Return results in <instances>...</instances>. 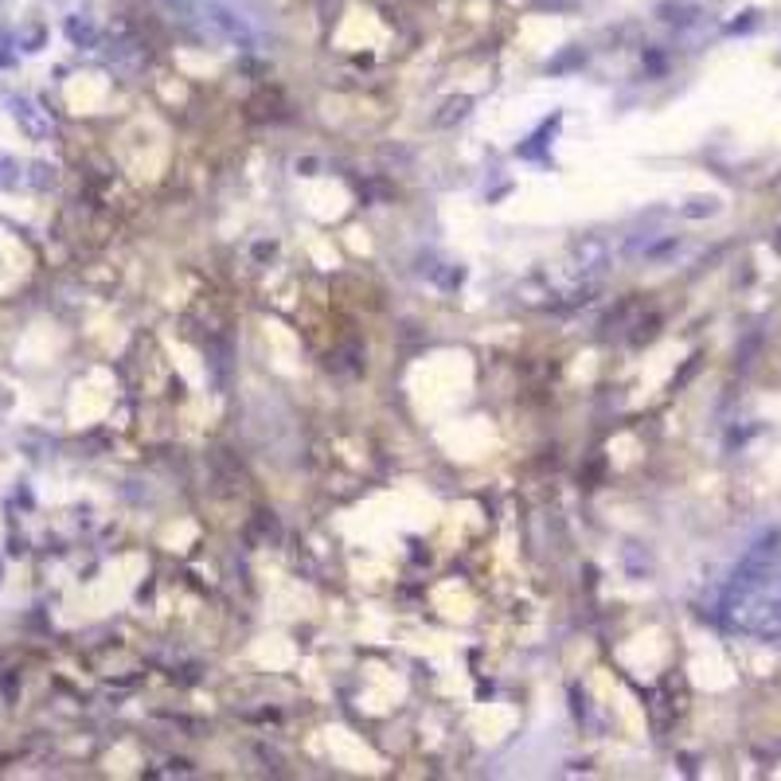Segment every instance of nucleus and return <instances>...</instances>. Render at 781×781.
<instances>
[{
	"label": "nucleus",
	"instance_id": "1",
	"mask_svg": "<svg viewBox=\"0 0 781 781\" xmlns=\"http://www.w3.org/2000/svg\"><path fill=\"white\" fill-rule=\"evenodd\" d=\"M719 617L747 637H781V551L766 536L747 551L723 590Z\"/></svg>",
	"mask_w": 781,
	"mask_h": 781
},
{
	"label": "nucleus",
	"instance_id": "2",
	"mask_svg": "<svg viewBox=\"0 0 781 781\" xmlns=\"http://www.w3.org/2000/svg\"><path fill=\"white\" fill-rule=\"evenodd\" d=\"M200 16H203V24L220 35V40H227V44L246 47V52L258 47V27L250 24V16H243V12L223 4V0H203Z\"/></svg>",
	"mask_w": 781,
	"mask_h": 781
},
{
	"label": "nucleus",
	"instance_id": "3",
	"mask_svg": "<svg viewBox=\"0 0 781 781\" xmlns=\"http://www.w3.org/2000/svg\"><path fill=\"white\" fill-rule=\"evenodd\" d=\"M606 263L610 255L602 238H582V243H574V274H579V278H594Z\"/></svg>",
	"mask_w": 781,
	"mask_h": 781
},
{
	"label": "nucleus",
	"instance_id": "4",
	"mask_svg": "<svg viewBox=\"0 0 781 781\" xmlns=\"http://www.w3.org/2000/svg\"><path fill=\"white\" fill-rule=\"evenodd\" d=\"M9 105H12V118L24 125L27 137L40 141V137H47V133H52V122H47V114H44V110H35L27 98H9Z\"/></svg>",
	"mask_w": 781,
	"mask_h": 781
},
{
	"label": "nucleus",
	"instance_id": "5",
	"mask_svg": "<svg viewBox=\"0 0 781 781\" xmlns=\"http://www.w3.org/2000/svg\"><path fill=\"white\" fill-rule=\"evenodd\" d=\"M16 185H20V165L12 157H0V192Z\"/></svg>",
	"mask_w": 781,
	"mask_h": 781
},
{
	"label": "nucleus",
	"instance_id": "6",
	"mask_svg": "<svg viewBox=\"0 0 781 781\" xmlns=\"http://www.w3.org/2000/svg\"><path fill=\"white\" fill-rule=\"evenodd\" d=\"M469 105H473V98H457V102H446L449 114H442L438 125H449L454 118H466V114H469Z\"/></svg>",
	"mask_w": 781,
	"mask_h": 781
}]
</instances>
